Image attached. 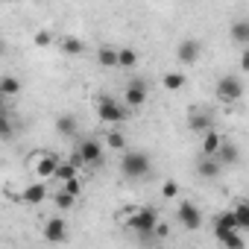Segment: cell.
<instances>
[{
  "mask_svg": "<svg viewBox=\"0 0 249 249\" xmlns=\"http://www.w3.org/2000/svg\"><path fill=\"white\" fill-rule=\"evenodd\" d=\"M44 199H47V188L41 182H33L21 194H15V202H24V205H41Z\"/></svg>",
  "mask_w": 249,
  "mask_h": 249,
  "instance_id": "obj_9",
  "label": "cell"
},
{
  "mask_svg": "<svg viewBox=\"0 0 249 249\" xmlns=\"http://www.w3.org/2000/svg\"><path fill=\"white\" fill-rule=\"evenodd\" d=\"M73 202H76V196H73V194H68V191H59V194H56V205H59L62 211L73 208Z\"/></svg>",
  "mask_w": 249,
  "mask_h": 249,
  "instance_id": "obj_29",
  "label": "cell"
},
{
  "mask_svg": "<svg viewBox=\"0 0 249 249\" xmlns=\"http://www.w3.org/2000/svg\"><path fill=\"white\" fill-rule=\"evenodd\" d=\"M185 82H188V76L179 73V71H167V73L161 76V88H164V91H179V88H185Z\"/></svg>",
  "mask_w": 249,
  "mask_h": 249,
  "instance_id": "obj_19",
  "label": "cell"
},
{
  "mask_svg": "<svg viewBox=\"0 0 249 249\" xmlns=\"http://www.w3.org/2000/svg\"><path fill=\"white\" fill-rule=\"evenodd\" d=\"M0 111H6V97L0 94Z\"/></svg>",
  "mask_w": 249,
  "mask_h": 249,
  "instance_id": "obj_34",
  "label": "cell"
},
{
  "mask_svg": "<svg viewBox=\"0 0 249 249\" xmlns=\"http://www.w3.org/2000/svg\"><path fill=\"white\" fill-rule=\"evenodd\" d=\"M76 129H79V123H76L73 114H59V117H56V132H59V135L71 138V135H76Z\"/></svg>",
  "mask_w": 249,
  "mask_h": 249,
  "instance_id": "obj_18",
  "label": "cell"
},
{
  "mask_svg": "<svg viewBox=\"0 0 249 249\" xmlns=\"http://www.w3.org/2000/svg\"><path fill=\"white\" fill-rule=\"evenodd\" d=\"M231 214H234L237 229H240V231H246V229H249V202H243V199H240V202L231 208Z\"/></svg>",
  "mask_w": 249,
  "mask_h": 249,
  "instance_id": "obj_23",
  "label": "cell"
},
{
  "mask_svg": "<svg viewBox=\"0 0 249 249\" xmlns=\"http://www.w3.org/2000/svg\"><path fill=\"white\" fill-rule=\"evenodd\" d=\"M120 173L126 176V179H144L150 173V156L138 153V150L126 153V156L120 159Z\"/></svg>",
  "mask_w": 249,
  "mask_h": 249,
  "instance_id": "obj_2",
  "label": "cell"
},
{
  "mask_svg": "<svg viewBox=\"0 0 249 249\" xmlns=\"http://www.w3.org/2000/svg\"><path fill=\"white\" fill-rule=\"evenodd\" d=\"M12 135H15V126H12L9 111H0V141H9Z\"/></svg>",
  "mask_w": 249,
  "mask_h": 249,
  "instance_id": "obj_26",
  "label": "cell"
},
{
  "mask_svg": "<svg viewBox=\"0 0 249 249\" xmlns=\"http://www.w3.org/2000/svg\"><path fill=\"white\" fill-rule=\"evenodd\" d=\"M0 94L3 97H18L21 94V79L6 73V76H0Z\"/></svg>",
  "mask_w": 249,
  "mask_h": 249,
  "instance_id": "obj_21",
  "label": "cell"
},
{
  "mask_svg": "<svg viewBox=\"0 0 249 249\" xmlns=\"http://www.w3.org/2000/svg\"><path fill=\"white\" fill-rule=\"evenodd\" d=\"M59 47H62L65 56H82L85 53V41L76 38V36H62L59 38Z\"/></svg>",
  "mask_w": 249,
  "mask_h": 249,
  "instance_id": "obj_16",
  "label": "cell"
},
{
  "mask_svg": "<svg viewBox=\"0 0 249 249\" xmlns=\"http://www.w3.org/2000/svg\"><path fill=\"white\" fill-rule=\"evenodd\" d=\"M135 65H138V50H132V47L117 50V68H135Z\"/></svg>",
  "mask_w": 249,
  "mask_h": 249,
  "instance_id": "obj_24",
  "label": "cell"
},
{
  "mask_svg": "<svg viewBox=\"0 0 249 249\" xmlns=\"http://www.w3.org/2000/svg\"><path fill=\"white\" fill-rule=\"evenodd\" d=\"M108 150H126V138H123L120 132H108Z\"/></svg>",
  "mask_w": 249,
  "mask_h": 249,
  "instance_id": "obj_32",
  "label": "cell"
},
{
  "mask_svg": "<svg viewBox=\"0 0 249 249\" xmlns=\"http://www.w3.org/2000/svg\"><path fill=\"white\" fill-rule=\"evenodd\" d=\"M214 159L220 161V164H237L240 161V150H237V144H231V141H220V147H217V153H214Z\"/></svg>",
  "mask_w": 249,
  "mask_h": 249,
  "instance_id": "obj_14",
  "label": "cell"
},
{
  "mask_svg": "<svg viewBox=\"0 0 249 249\" xmlns=\"http://www.w3.org/2000/svg\"><path fill=\"white\" fill-rule=\"evenodd\" d=\"M103 144L97 141V138H85L79 147H76V156H79V161L82 164H100L103 161Z\"/></svg>",
  "mask_w": 249,
  "mask_h": 249,
  "instance_id": "obj_6",
  "label": "cell"
},
{
  "mask_svg": "<svg viewBox=\"0 0 249 249\" xmlns=\"http://www.w3.org/2000/svg\"><path fill=\"white\" fill-rule=\"evenodd\" d=\"M97 65H100V68H117V50L108 47V44H103V47L97 50Z\"/></svg>",
  "mask_w": 249,
  "mask_h": 249,
  "instance_id": "obj_22",
  "label": "cell"
},
{
  "mask_svg": "<svg viewBox=\"0 0 249 249\" xmlns=\"http://www.w3.org/2000/svg\"><path fill=\"white\" fill-rule=\"evenodd\" d=\"M231 41L240 44V47H246V41H249V21H234V27H231Z\"/></svg>",
  "mask_w": 249,
  "mask_h": 249,
  "instance_id": "obj_25",
  "label": "cell"
},
{
  "mask_svg": "<svg viewBox=\"0 0 249 249\" xmlns=\"http://www.w3.org/2000/svg\"><path fill=\"white\" fill-rule=\"evenodd\" d=\"M73 176H79V164L76 161H59L56 164V170H53V179H59V182H65V179H73Z\"/></svg>",
  "mask_w": 249,
  "mask_h": 249,
  "instance_id": "obj_20",
  "label": "cell"
},
{
  "mask_svg": "<svg viewBox=\"0 0 249 249\" xmlns=\"http://www.w3.org/2000/svg\"><path fill=\"white\" fill-rule=\"evenodd\" d=\"M36 156H38V159H36V167H33L36 176H38V179H53V170H56V164H59L62 159H59L56 153H36Z\"/></svg>",
  "mask_w": 249,
  "mask_h": 249,
  "instance_id": "obj_10",
  "label": "cell"
},
{
  "mask_svg": "<svg viewBox=\"0 0 249 249\" xmlns=\"http://www.w3.org/2000/svg\"><path fill=\"white\" fill-rule=\"evenodd\" d=\"M226 249H243L246 246V240H243V234H240V229H234V231H229L223 240H220Z\"/></svg>",
  "mask_w": 249,
  "mask_h": 249,
  "instance_id": "obj_27",
  "label": "cell"
},
{
  "mask_svg": "<svg viewBox=\"0 0 249 249\" xmlns=\"http://www.w3.org/2000/svg\"><path fill=\"white\" fill-rule=\"evenodd\" d=\"M217 100L223 103V106H234L240 97H243V79L240 76H223V79H217Z\"/></svg>",
  "mask_w": 249,
  "mask_h": 249,
  "instance_id": "obj_3",
  "label": "cell"
},
{
  "mask_svg": "<svg viewBox=\"0 0 249 249\" xmlns=\"http://www.w3.org/2000/svg\"><path fill=\"white\" fill-rule=\"evenodd\" d=\"M202 135V156H214L217 153V147H220V141H223V135L211 126V129H205V132H199Z\"/></svg>",
  "mask_w": 249,
  "mask_h": 249,
  "instance_id": "obj_17",
  "label": "cell"
},
{
  "mask_svg": "<svg viewBox=\"0 0 249 249\" xmlns=\"http://www.w3.org/2000/svg\"><path fill=\"white\" fill-rule=\"evenodd\" d=\"M237 229V223H234V214L231 211H220L217 217H214V237H217V243L229 234V231H234Z\"/></svg>",
  "mask_w": 249,
  "mask_h": 249,
  "instance_id": "obj_13",
  "label": "cell"
},
{
  "mask_svg": "<svg viewBox=\"0 0 249 249\" xmlns=\"http://www.w3.org/2000/svg\"><path fill=\"white\" fill-rule=\"evenodd\" d=\"M240 71H249V53L240 56Z\"/></svg>",
  "mask_w": 249,
  "mask_h": 249,
  "instance_id": "obj_33",
  "label": "cell"
},
{
  "mask_svg": "<svg viewBox=\"0 0 249 249\" xmlns=\"http://www.w3.org/2000/svg\"><path fill=\"white\" fill-rule=\"evenodd\" d=\"M161 196H164V199H176V196H179V182L167 179V182L161 185Z\"/></svg>",
  "mask_w": 249,
  "mask_h": 249,
  "instance_id": "obj_31",
  "label": "cell"
},
{
  "mask_svg": "<svg viewBox=\"0 0 249 249\" xmlns=\"http://www.w3.org/2000/svg\"><path fill=\"white\" fill-rule=\"evenodd\" d=\"M220 170H223V164H220L214 156H202V159H199V164H196V173H199L202 179H217V176H220Z\"/></svg>",
  "mask_w": 249,
  "mask_h": 249,
  "instance_id": "obj_15",
  "label": "cell"
},
{
  "mask_svg": "<svg viewBox=\"0 0 249 249\" xmlns=\"http://www.w3.org/2000/svg\"><path fill=\"white\" fill-rule=\"evenodd\" d=\"M62 191H68V194L79 196V194H82V182H79V176H73V179H65V182H62Z\"/></svg>",
  "mask_w": 249,
  "mask_h": 249,
  "instance_id": "obj_30",
  "label": "cell"
},
{
  "mask_svg": "<svg viewBox=\"0 0 249 249\" xmlns=\"http://www.w3.org/2000/svg\"><path fill=\"white\" fill-rule=\"evenodd\" d=\"M97 117L103 123H120V120H126V106H120L114 97H100L97 100Z\"/></svg>",
  "mask_w": 249,
  "mask_h": 249,
  "instance_id": "obj_4",
  "label": "cell"
},
{
  "mask_svg": "<svg viewBox=\"0 0 249 249\" xmlns=\"http://www.w3.org/2000/svg\"><path fill=\"white\" fill-rule=\"evenodd\" d=\"M159 223V211L156 208H126V220L123 226H129L132 231L141 234V240H156L153 229Z\"/></svg>",
  "mask_w": 249,
  "mask_h": 249,
  "instance_id": "obj_1",
  "label": "cell"
},
{
  "mask_svg": "<svg viewBox=\"0 0 249 249\" xmlns=\"http://www.w3.org/2000/svg\"><path fill=\"white\" fill-rule=\"evenodd\" d=\"M123 103H126V108H138L147 103V82L144 79H132L126 85V91H123Z\"/></svg>",
  "mask_w": 249,
  "mask_h": 249,
  "instance_id": "obj_7",
  "label": "cell"
},
{
  "mask_svg": "<svg viewBox=\"0 0 249 249\" xmlns=\"http://www.w3.org/2000/svg\"><path fill=\"white\" fill-rule=\"evenodd\" d=\"M33 44H36V47H50V44H53V33H50V30H38V33L33 36Z\"/></svg>",
  "mask_w": 249,
  "mask_h": 249,
  "instance_id": "obj_28",
  "label": "cell"
},
{
  "mask_svg": "<svg viewBox=\"0 0 249 249\" xmlns=\"http://www.w3.org/2000/svg\"><path fill=\"white\" fill-rule=\"evenodd\" d=\"M188 129L191 132H205L211 129V114L202 111L199 106H191V114H188Z\"/></svg>",
  "mask_w": 249,
  "mask_h": 249,
  "instance_id": "obj_12",
  "label": "cell"
},
{
  "mask_svg": "<svg viewBox=\"0 0 249 249\" xmlns=\"http://www.w3.org/2000/svg\"><path fill=\"white\" fill-rule=\"evenodd\" d=\"M176 217H179V226H185L188 231H196V229H202V211H199L194 202H179V211H176Z\"/></svg>",
  "mask_w": 249,
  "mask_h": 249,
  "instance_id": "obj_5",
  "label": "cell"
},
{
  "mask_svg": "<svg viewBox=\"0 0 249 249\" xmlns=\"http://www.w3.org/2000/svg\"><path fill=\"white\" fill-rule=\"evenodd\" d=\"M6 53V44H3V38H0V56H3Z\"/></svg>",
  "mask_w": 249,
  "mask_h": 249,
  "instance_id": "obj_35",
  "label": "cell"
},
{
  "mask_svg": "<svg viewBox=\"0 0 249 249\" xmlns=\"http://www.w3.org/2000/svg\"><path fill=\"white\" fill-rule=\"evenodd\" d=\"M44 240H50V243L68 240V223H65L62 217H50V220L44 223Z\"/></svg>",
  "mask_w": 249,
  "mask_h": 249,
  "instance_id": "obj_11",
  "label": "cell"
},
{
  "mask_svg": "<svg viewBox=\"0 0 249 249\" xmlns=\"http://www.w3.org/2000/svg\"><path fill=\"white\" fill-rule=\"evenodd\" d=\"M199 53H202V44H199L196 38H182L179 47H176V59H179V65H194V62L199 59Z\"/></svg>",
  "mask_w": 249,
  "mask_h": 249,
  "instance_id": "obj_8",
  "label": "cell"
}]
</instances>
